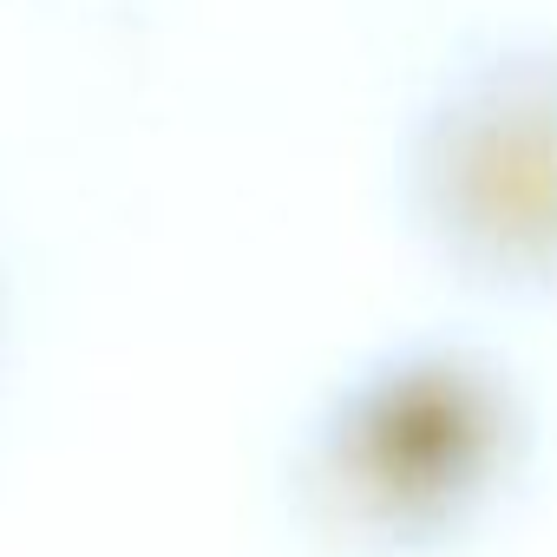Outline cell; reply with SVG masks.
Returning a JSON list of instances; mask_svg holds the SVG:
<instances>
[{
	"mask_svg": "<svg viewBox=\"0 0 557 557\" xmlns=\"http://www.w3.org/2000/svg\"><path fill=\"white\" fill-rule=\"evenodd\" d=\"M498 440V407L459 368H407L361 394V407L329 440V485L348 498L355 524L413 531L466 485H479Z\"/></svg>",
	"mask_w": 557,
	"mask_h": 557,
	"instance_id": "cell-2",
	"label": "cell"
},
{
	"mask_svg": "<svg viewBox=\"0 0 557 557\" xmlns=\"http://www.w3.org/2000/svg\"><path fill=\"white\" fill-rule=\"evenodd\" d=\"M433 197L472 249L557 262V73L466 79L433 132Z\"/></svg>",
	"mask_w": 557,
	"mask_h": 557,
	"instance_id": "cell-1",
	"label": "cell"
}]
</instances>
